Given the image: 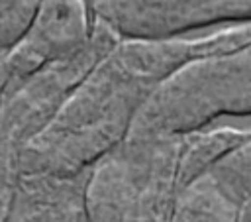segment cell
<instances>
[{"instance_id": "9", "label": "cell", "mask_w": 251, "mask_h": 222, "mask_svg": "<svg viewBox=\"0 0 251 222\" xmlns=\"http://www.w3.org/2000/svg\"><path fill=\"white\" fill-rule=\"evenodd\" d=\"M10 83H12V75H10V69H8L6 55H0V120H2V114H4V102L8 98Z\"/></svg>"}, {"instance_id": "8", "label": "cell", "mask_w": 251, "mask_h": 222, "mask_svg": "<svg viewBox=\"0 0 251 222\" xmlns=\"http://www.w3.org/2000/svg\"><path fill=\"white\" fill-rule=\"evenodd\" d=\"M39 2L2 0L0 2V55H8L27 33Z\"/></svg>"}, {"instance_id": "3", "label": "cell", "mask_w": 251, "mask_h": 222, "mask_svg": "<svg viewBox=\"0 0 251 222\" xmlns=\"http://www.w3.org/2000/svg\"><path fill=\"white\" fill-rule=\"evenodd\" d=\"M96 22L124 41H173L175 35L216 24H251V0H104L90 2Z\"/></svg>"}, {"instance_id": "5", "label": "cell", "mask_w": 251, "mask_h": 222, "mask_svg": "<svg viewBox=\"0 0 251 222\" xmlns=\"http://www.w3.org/2000/svg\"><path fill=\"white\" fill-rule=\"evenodd\" d=\"M192 171H210L224 193L241 208V222H251V130H218L192 136L186 147Z\"/></svg>"}, {"instance_id": "6", "label": "cell", "mask_w": 251, "mask_h": 222, "mask_svg": "<svg viewBox=\"0 0 251 222\" xmlns=\"http://www.w3.org/2000/svg\"><path fill=\"white\" fill-rule=\"evenodd\" d=\"M169 222H241V208L206 171L176 189Z\"/></svg>"}, {"instance_id": "7", "label": "cell", "mask_w": 251, "mask_h": 222, "mask_svg": "<svg viewBox=\"0 0 251 222\" xmlns=\"http://www.w3.org/2000/svg\"><path fill=\"white\" fill-rule=\"evenodd\" d=\"M27 222H78L80 194L73 179L27 175Z\"/></svg>"}, {"instance_id": "4", "label": "cell", "mask_w": 251, "mask_h": 222, "mask_svg": "<svg viewBox=\"0 0 251 222\" xmlns=\"http://www.w3.org/2000/svg\"><path fill=\"white\" fill-rule=\"evenodd\" d=\"M90 4L80 0L39 2L37 14L22 41L6 55L12 81L27 83L51 65L73 59L94 35Z\"/></svg>"}, {"instance_id": "1", "label": "cell", "mask_w": 251, "mask_h": 222, "mask_svg": "<svg viewBox=\"0 0 251 222\" xmlns=\"http://www.w3.org/2000/svg\"><path fill=\"white\" fill-rule=\"evenodd\" d=\"M241 45H251V24L198 41L118 43L25 143L22 169L73 179L129 132L143 104L180 67Z\"/></svg>"}, {"instance_id": "2", "label": "cell", "mask_w": 251, "mask_h": 222, "mask_svg": "<svg viewBox=\"0 0 251 222\" xmlns=\"http://www.w3.org/2000/svg\"><path fill=\"white\" fill-rule=\"evenodd\" d=\"M251 110V45L192 61L171 75L137 112L127 141L190 132L222 112Z\"/></svg>"}]
</instances>
